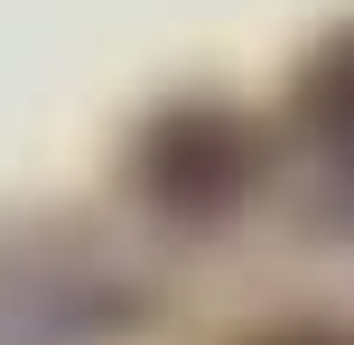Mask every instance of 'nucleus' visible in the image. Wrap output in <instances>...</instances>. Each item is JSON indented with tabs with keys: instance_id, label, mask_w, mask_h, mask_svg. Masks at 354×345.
Wrapping results in <instances>:
<instances>
[{
	"instance_id": "1",
	"label": "nucleus",
	"mask_w": 354,
	"mask_h": 345,
	"mask_svg": "<svg viewBox=\"0 0 354 345\" xmlns=\"http://www.w3.org/2000/svg\"><path fill=\"white\" fill-rule=\"evenodd\" d=\"M131 178H140V196L159 205V215L214 224V215H233V205L252 196L261 140H252V122L233 103H168L159 122L140 131V149H131Z\"/></svg>"
},
{
	"instance_id": "2",
	"label": "nucleus",
	"mask_w": 354,
	"mask_h": 345,
	"mask_svg": "<svg viewBox=\"0 0 354 345\" xmlns=\"http://www.w3.org/2000/svg\"><path fill=\"white\" fill-rule=\"evenodd\" d=\"M289 103H299V122L317 131V140H354V28H336V37L299 66Z\"/></svg>"
},
{
	"instance_id": "3",
	"label": "nucleus",
	"mask_w": 354,
	"mask_h": 345,
	"mask_svg": "<svg viewBox=\"0 0 354 345\" xmlns=\"http://www.w3.org/2000/svg\"><path fill=\"white\" fill-rule=\"evenodd\" d=\"M261 345H354L345 327H280V336H261Z\"/></svg>"
}]
</instances>
